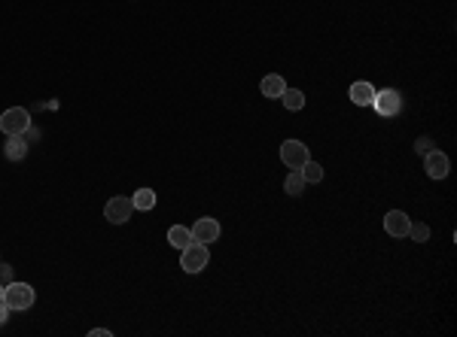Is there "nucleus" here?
Segmentation results:
<instances>
[{
	"label": "nucleus",
	"instance_id": "1",
	"mask_svg": "<svg viewBox=\"0 0 457 337\" xmlns=\"http://www.w3.org/2000/svg\"><path fill=\"white\" fill-rule=\"evenodd\" d=\"M211 261V252H207V243L193 240L186 249H180V267L186 274H202Z\"/></svg>",
	"mask_w": 457,
	"mask_h": 337
},
{
	"label": "nucleus",
	"instance_id": "2",
	"mask_svg": "<svg viewBox=\"0 0 457 337\" xmlns=\"http://www.w3.org/2000/svg\"><path fill=\"white\" fill-rule=\"evenodd\" d=\"M3 301L10 310H28V307H34L37 292H34V285L13 280V283H6V289H3Z\"/></svg>",
	"mask_w": 457,
	"mask_h": 337
},
{
	"label": "nucleus",
	"instance_id": "3",
	"mask_svg": "<svg viewBox=\"0 0 457 337\" xmlns=\"http://www.w3.org/2000/svg\"><path fill=\"white\" fill-rule=\"evenodd\" d=\"M0 131L6 134V137H13V134H28L31 131V113L24 107H10L0 113Z\"/></svg>",
	"mask_w": 457,
	"mask_h": 337
},
{
	"label": "nucleus",
	"instance_id": "4",
	"mask_svg": "<svg viewBox=\"0 0 457 337\" xmlns=\"http://www.w3.org/2000/svg\"><path fill=\"white\" fill-rule=\"evenodd\" d=\"M375 113L381 119H394L396 113L403 109V95L396 88H384V91H375V100H372Z\"/></svg>",
	"mask_w": 457,
	"mask_h": 337
},
{
	"label": "nucleus",
	"instance_id": "5",
	"mask_svg": "<svg viewBox=\"0 0 457 337\" xmlns=\"http://www.w3.org/2000/svg\"><path fill=\"white\" fill-rule=\"evenodd\" d=\"M280 162H284L290 171H299L305 162H308V146L302 140H284L280 143Z\"/></svg>",
	"mask_w": 457,
	"mask_h": 337
},
{
	"label": "nucleus",
	"instance_id": "6",
	"mask_svg": "<svg viewBox=\"0 0 457 337\" xmlns=\"http://www.w3.org/2000/svg\"><path fill=\"white\" fill-rule=\"evenodd\" d=\"M131 213H135V204H131V198H110L104 207V219L113 225H126Z\"/></svg>",
	"mask_w": 457,
	"mask_h": 337
},
{
	"label": "nucleus",
	"instance_id": "7",
	"mask_svg": "<svg viewBox=\"0 0 457 337\" xmlns=\"http://www.w3.org/2000/svg\"><path fill=\"white\" fill-rule=\"evenodd\" d=\"M424 167H427L430 180H445V176L451 173V162H448V155L439 152V149H430V152L424 155Z\"/></svg>",
	"mask_w": 457,
	"mask_h": 337
},
{
	"label": "nucleus",
	"instance_id": "8",
	"mask_svg": "<svg viewBox=\"0 0 457 337\" xmlns=\"http://www.w3.org/2000/svg\"><path fill=\"white\" fill-rule=\"evenodd\" d=\"M220 222L217 219H211V216H204V219H195V225H193V240L198 243H217L220 240Z\"/></svg>",
	"mask_w": 457,
	"mask_h": 337
},
{
	"label": "nucleus",
	"instance_id": "9",
	"mask_svg": "<svg viewBox=\"0 0 457 337\" xmlns=\"http://www.w3.org/2000/svg\"><path fill=\"white\" fill-rule=\"evenodd\" d=\"M409 228H412V219L403 210H390L384 216V231L390 237H409Z\"/></svg>",
	"mask_w": 457,
	"mask_h": 337
},
{
	"label": "nucleus",
	"instance_id": "10",
	"mask_svg": "<svg viewBox=\"0 0 457 337\" xmlns=\"http://www.w3.org/2000/svg\"><path fill=\"white\" fill-rule=\"evenodd\" d=\"M3 155L10 158V162H22V158L28 155V137H24V134H13V137H6Z\"/></svg>",
	"mask_w": 457,
	"mask_h": 337
},
{
	"label": "nucleus",
	"instance_id": "11",
	"mask_svg": "<svg viewBox=\"0 0 457 337\" xmlns=\"http://www.w3.org/2000/svg\"><path fill=\"white\" fill-rule=\"evenodd\" d=\"M347 97H351L357 107H372V100H375V88H372V82H354L351 91H347Z\"/></svg>",
	"mask_w": 457,
	"mask_h": 337
},
{
	"label": "nucleus",
	"instance_id": "12",
	"mask_svg": "<svg viewBox=\"0 0 457 337\" xmlns=\"http://www.w3.org/2000/svg\"><path fill=\"white\" fill-rule=\"evenodd\" d=\"M284 88H287V82H284V77H280V73H269V77L260 82L262 97H269V100L280 97V95H284Z\"/></svg>",
	"mask_w": 457,
	"mask_h": 337
},
{
	"label": "nucleus",
	"instance_id": "13",
	"mask_svg": "<svg viewBox=\"0 0 457 337\" xmlns=\"http://www.w3.org/2000/svg\"><path fill=\"white\" fill-rule=\"evenodd\" d=\"M168 243L174 249H186L189 243H193V228H186V225H174L168 231Z\"/></svg>",
	"mask_w": 457,
	"mask_h": 337
},
{
	"label": "nucleus",
	"instance_id": "14",
	"mask_svg": "<svg viewBox=\"0 0 457 337\" xmlns=\"http://www.w3.org/2000/svg\"><path fill=\"white\" fill-rule=\"evenodd\" d=\"M131 204H135V210H153L156 207V191L153 189H137L135 195H131Z\"/></svg>",
	"mask_w": 457,
	"mask_h": 337
},
{
	"label": "nucleus",
	"instance_id": "15",
	"mask_svg": "<svg viewBox=\"0 0 457 337\" xmlns=\"http://www.w3.org/2000/svg\"><path fill=\"white\" fill-rule=\"evenodd\" d=\"M305 185H308V182H305L302 173H299V171H290V176L284 180V191H287V195H293V198H299V195L305 191Z\"/></svg>",
	"mask_w": 457,
	"mask_h": 337
},
{
	"label": "nucleus",
	"instance_id": "16",
	"mask_svg": "<svg viewBox=\"0 0 457 337\" xmlns=\"http://www.w3.org/2000/svg\"><path fill=\"white\" fill-rule=\"evenodd\" d=\"M280 100H284V107L290 109V113H299V109L305 107V95L299 88H284V95H280Z\"/></svg>",
	"mask_w": 457,
	"mask_h": 337
},
{
	"label": "nucleus",
	"instance_id": "17",
	"mask_svg": "<svg viewBox=\"0 0 457 337\" xmlns=\"http://www.w3.org/2000/svg\"><path fill=\"white\" fill-rule=\"evenodd\" d=\"M299 173L305 176V182H320V180H323V167H320L317 162H311V158H308V162H305L302 167H299Z\"/></svg>",
	"mask_w": 457,
	"mask_h": 337
},
{
	"label": "nucleus",
	"instance_id": "18",
	"mask_svg": "<svg viewBox=\"0 0 457 337\" xmlns=\"http://www.w3.org/2000/svg\"><path fill=\"white\" fill-rule=\"evenodd\" d=\"M409 237L414 240V243H427L430 240V228L424 222H414L412 228H409Z\"/></svg>",
	"mask_w": 457,
	"mask_h": 337
},
{
	"label": "nucleus",
	"instance_id": "19",
	"mask_svg": "<svg viewBox=\"0 0 457 337\" xmlns=\"http://www.w3.org/2000/svg\"><path fill=\"white\" fill-rule=\"evenodd\" d=\"M430 149H433V140H430V137H418V140H414V152H418V155H427Z\"/></svg>",
	"mask_w": 457,
	"mask_h": 337
},
{
	"label": "nucleus",
	"instance_id": "20",
	"mask_svg": "<svg viewBox=\"0 0 457 337\" xmlns=\"http://www.w3.org/2000/svg\"><path fill=\"white\" fill-rule=\"evenodd\" d=\"M0 283H13V267L10 265H0Z\"/></svg>",
	"mask_w": 457,
	"mask_h": 337
},
{
	"label": "nucleus",
	"instance_id": "21",
	"mask_svg": "<svg viewBox=\"0 0 457 337\" xmlns=\"http://www.w3.org/2000/svg\"><path fill=\"white\" fill-rule=\"evenodd\" d=\"M6 319H10V307H6V301L0 298V325H3Z\"/></svg>",
	"mask_w": 457,
	"mask_h": 337
},
{
	"label": "nucleus",
	"instance_id": "22",
	"mask_svg": "<svg viewBox=\"0 0 457 337\" xmlns=\"http://www.w3.org/2000/svg\"><path fill=\"white\" fill-rule=\"evenodd\" d=\"M98 334H101V337H110V331H107V328H91V337H98Z\"/></svg>",
	"mask_w": 457,
	"mask_h": 337
},
{
	"label": "nucleus",
	"instance_id": "23",
	"mask_svg": "<svg viewBox=\"0 0 457 337\" xmlns=\"http://www.w3.org/2000/svg\"><path fill=\"white\" fill-rule=\"evenodd\" d=\"M3 289H6V285H3V283H0V298H3Z\"/></svg>",
	"mask_w": 457,
	"mask_h": 337
}]
</instances>
